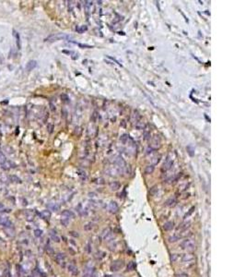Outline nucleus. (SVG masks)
Instances as JSON below:
<instances>
[{
    "label": "nucleus",
    "mask_w": 246,
    "mask_h": 277,
    "mask_svg": "<svg viewBox=\"0 0 246 277\" xmlns=\"http://www.w3.org/2000/svg\"><path fill=\"white\" fill-rule=\"evenodd\" d=\"M186 150H187V152H188V154L190 155V156H194V149L193 148L192 145H188V146L186 147Z\"/></svg>",
    "instance_id": "nucleus-26"
},
{
    "label": "nucleus",
    "mask_w": 246,
    "mask_h": 277,
    "mask_svg": "<svg viewBox=\"0 0 246 277\" xmlns=\"http://www.w3.org/2000/svg\"><path fill=\"white\" fill-rule=\"evenodd\" d=\"M61 99L63 100L64 103H68L69 102V98H68V96L66 95V94H62V95H61Z\"/></svg>",
    "instance_id": "nucleus-36"
},
{
    "label": "nucleus",
    "mask_w": 246,
    "mask_h": 277,
    "mask_svg": "<svg viewBox=\"0 0 246 277\" xmlns=\"http://www.w3.org/2000/svg\"><path fill=\"white\" fill-rule=\"evenodd\" d=\"M179 239H180V238H179L178 235H170L168 240H169V242L173 243V242H176V241L179 240Z\"/></svg>",
    "instance_id": "nucleus-28"
},
{
    "label": "nucleus",
    "mask_w": 246,
    "mask_h": 277,
    "mask_svg": "<svg viewBox=\"0 0 246 277\" xmlns=\"http://www.w3.org/2000/svg\"><path fill=\"white\" fill-rule=\"evenodd\" d=\"M48 207H49L50 209L52 210V211H55V212H56V211H58L59 210V208H60V206L58 205L57 203H52V204H48Z\"/></svg>",
    "instance_id": "nucleus-24"
},
{
    "label": "nucleus",
    "mask_w": 246,
    "mask_h": 277,
    "mask_svg": "<svg viewBox=\"0 0 246 277\" xmlns=\"http://www.w3.org/2000/svg\"><path fill=\"white\" fill-rule=\"evenodd\" d=\"M153 151H154V149H153V148H151V147H149V148L147 149V151H146V153H147V154L151 153V152H153Z\"/></svg>",
    "instance_id": "nucleus-41"
},
{
    "label": "nucleus",
    "mask_w": 246,
    "mask_h": 277,
    "mask_svg": "<svg viewBox=\"0 0 246 277\" xmlns=\"http://www.w3.org/2000/svg\"><path fill=\"white\" fill-rule=\"evenodd\" d=\"M176 202H177V201H176L175 198H174V197H170V198H169L167 201H165V204H166V206L173 207L175 205Z\"/></svg>",
    "instance_id": "nucleus-14"
},
{
    "label": "nucleus",
    "mask_w": 246,
    "mask_h": 277,
    "mask_svg": "<svg viewBox=\"0 0 246 277\" xmlns=\"http://www.w3.org/2000/svg\"><path fill=\"white\" fill-rule=\"evenodd\" d=\"M79 46L81 47V48H92L91 45H82V44H79Z\"/></svg>",
    "instance_id": "nucleus-38"
},
{
    "label": "nucleus",
    "mask_w": 246,
    "mask_h": 277,
    "mask_svg": "<svg viewBox=\"0 0 246 277\" xmlns=\"http://www.w3.org/2000/svg\"><path fill=\"white\" fill-rule=\"evenodd\" d=\"M136 128H137V129H139V130H141V129H143V128H145V125L143 122L138 121V122H136Z\"/></svg>",
    "instance_id": "nucleus-31"
},
{
    "label": "nucleus",
    "mask_w": 246,
    "mask_h": 277,
    "mask_svg": "<svg viewBox=\"0 0 246 277\" xmlns=\"http://www.w3.org/2000/svg\"><path fill=\"white\" fill-rule=\"evenodd\" d=\"M175 277H188V274L185 273V272H181V273H178L176 274Z\"/></svg>",
    "instance_id": "nucleus-37"
},
{
    "label": "nucleus",
    "mask_w": 246,
    "mask_h": 277,
    "mask_svg": "<svg viewBox=\"0 0 246 277\" xmlns=\"http://www.w3.org/2000/svg\"><path fill=\"white\" fill-rule=\"evenodd\" d=\"M108 277H123V276H119V275H116V276H108Z\"/></svg>",
    "instance_id": "nucleus-44"
},
{
    "label": "nucleus",
    "mask_w": 246,
    "mask_h": 277,
    "mask_svg": "<svg viewBox=\"0 0 246 277\" xmlns=\"http://www.w3.org/2000/svg\"><path fill=\"white\" fill-rule=\"evenodd\" d=\"M67 271L72 276H77L79 274V269L78 267L74 263H68L67 264Z\"/></svg>",
    "instance_id": "nucleus-6"
},
{
    "label": "nucleus",
    "mask_w": 246,
    "mask_h": 277,
    "mask_svg": "<svg viewBox=\"0 0 246 277\" xmlns=\"http://www.w3.org/2000/svg\"><path fill=\"white\" fill-rule=\"evenodd\" d=\"M55 260L56 263L59 264L60 266L65 267L66 266V255L64 253H57L55 254Z\"/></svg>",
    "instance_id": "nucleus-5"
},
{
    "label": "nucleus",
    "mask_w": 246,
    "mask_h": 277,
    "mask_svg": "<svg viewBox=\"0 0 246 277\" xmlns=\"http://www.w3.org/2000/svg\"><path fill=\"white\" fill-rule=\"evenodd\" d=\"M124 266H125V262H124L123 260H116L111 264L110 269L112 272H117V271L122 269Z\"/></svg>",
    "instance_id": "nucleus-4"
},
{
    "label": "nucleus",
    "mask_w": 246,
    "mask_h": 277,
    "mask_svg": "<svg viewBox=\"0 0 246 277\" xmlns=\"http://www.w3.org/2000/svg\"><path fill=\"white\" fill-rule=\"evenodd\" d=\"M108 210L110 211L111 213H116L118 212V210H119V206L115 201H112L108 205Z\"/></svg>",
    "instance_id": "nucleus-9"
},
{
    "label": "nucleus",
    "mask_w": 246,
    "mask_h": 277,
    "mask_svg": "<svg viewBox=\"0 0 246 277\" xmlns=\"http://www.w3.org/2000/svg\"><path fill=\"white\" fill-rule=\"evenodd\" d=\"M158 192H159V188H158L157 186H154V187H152V188H150L149 194H150L151 196H154V195H156Z\"/></svg>",
    "instance_id": "nucleus-27"
},
{
    "label": "nucleus",
    "mask_w": 246,
    "mask_h": 277,
    "mask_svg": "<svg viewBox=\"0 0 246 277\" xmlns=\"http://www.w3.org/2000/svg\"><path fill=\"white\" fill-rule=\"evenodd\" d=\"M144 136H145V140H149V137H150V133H149V132H145Z\"/></svg>",
    "instance_id": "nucleus-42"
},
{
    "label": "nucleus",
    "mask_w": 246,
    "mask_h": 277,
    "mask_svg": "<svg viewBox=\"0 0 246 277\" xmlns=\"http://www.w3.org/2000/svg\"><path fill=\"white\" fill-rule=\"evenodd\" d=\"M49 235H50L51 239H52L54 242H55V243H59V242H60V240H61L60 236L58 235L57 232H56L55 229H51V230H50Z\"/></svg>",
    "instance_id": "nucleus-8"
},
{
    "label": "nucleus",
    "mask_w": 246,
    "mask_h": 277,
    "mask_svg": "<svg viewBox=\"0 0 246 277\" xmlns=\"http://www.w3.org/2000/svg\"><path fill=\"white\" fill-rule=\"evenodd\" d=\"M154 169H155L154 165H147V166H146V168H145V173H146L147 175H150V174H152V173L154 172Z\"/></svg>",
    "instance_id": "nucleus-20"
},
{
    "label": "nucleus",
    "mask_w": 246,
    "mask_h": 277,
    "mask_svg": "<svg viewBox=\"0 0 246 277\" xmlns=\"http://www.w3.org/2000/svg\"><path fill=\"white\" fill-rule=\"evenodd\" d=\"M179 256L177 255V254H171L170 255V261H171V262H175L177 260H178Z\"/></svg>",
    "instance_id": "nucleus-35"
},
{
    "label": "nucleus",
    "mask_w": 246,
    "mask_h": 277,
    "mask_svg": "<svg viewBox=\"0 0 246 277\" xmlns=\"http://www.w3.org/2000/svg\"><path fill=\"white\" fill-rule=\"evenodd\" d=\"M5 232L10 238H13L14 235H15V230H14L13 226L12 227H5Z\"/></svg>",
    "instance_id": "nucleus-18"
},
{
    "label": "nucleus",
    "mask_w": 246,
    "mask_h": 277,
    "mask_svg": "<svg viewBox=\"0 0 246 277\" xmlns=\"http://www.w3.org/2000/svg\"><path fill=\"white\" fill-rule=\"evenodd\" d=\"M160 157H161V156H160V154H159V155H158V154H157V155H155V156L153 157V158H152V159H151V162H152V165H157L158 163L160 162Z\"/></svg>",
    "instance_id": "nucleus-23"
},
{
    "label": "nucleus",
    "mask_w": 246,
    "mask_h": 277,
    "mask_svg": "<svg viewBox=\"0 0 246 277\" xmlns=\"http://www.w3.org/2000/svg\"><path fill=\"white\" fill-rule=\"evenodd\" d=\"M69 234H70L72 236H74V238H79V234H78V232H75V231H71V232H69Z\"/></svg>",
    "instance_id": "nucleus-39"
},
{
    "label": "nucleus",
    "mask_w": 246,
    "mask_h": 277,
    "mask_svg": "<svg viewBox=\"0 0 246 277\" xmlns=\"http://www.w3.org/2000/svg\"><path fill=\"white\" fill-rule=\"evenodd\" d=\"M93 227H94V225H93V223H88L86 225H84V229L86 231H90L93 229Z\"/></svg>",
    "instance_id": "nucleus-29"
},
{
    "label": "nucleus",
    "mask_w": 246,
    "mask_h": 277,
    "mask_svg": "<svg viewBox=\"0 0 246 277\" xmlns=\"http://www.w3.org/2000/svg\"><path fill=\"white\" fill-rule=\"evenodd\" d=\"M53 128H54V126L49 125V133H52L53 132Z\"/></svg>",
    "instance_id": "nucleus-43"
},
{
    "label": "nucleus",
    "mask_w": 246,
    "mask_h": 277,
    "mask_svg": "<svg viewBox=\"0 0 246 277\" xmlns=\"http://www.w3.org/2000/svg\"><path fill=\"white\" fill-rule=\"evenodd\" d=\"M173 227H174V223L171 222V221H169V222H166L163 225V229L165 231H170L173 230Z\"/></svg>",
    "instance_id": "nucleus-13"
},
{
    "label": "nucleus",
    "mask_w": 246,
    "mask_h": 277,
    "mask_svg": "<svg viewBox=\"0 0 246 277\" xmlns=\"http://www.w3.org/2000/svg\"><path fill=\"white\" fill-rule=\"evenodd\" d=\"M74 213L71 211H68V210H66L64 211L62 213H61V220L60 222L61 224L64 225V226H67L69 222H70V219L74 218Z\"/></svg>",
    "instance_id": "nucleus-1"
},
{
    "label": "nucleus",
    "mask_w": 246,
    "mask_h": 277,
    "mask_svg": "<svg viewBox=\"0 0 246 277\" xmlns=\"http://www.w3.org/2000/svg\"><path fill=\"white\" fill-rule=\"evenodd\" d=\"M182 261L183 262H191L194 261V255L193 253H186L182 256Z\"/></svg>",
    "instance_id": "nucleus-10"
},
{
    "label": "nucleus",
    "mask_w": 246,
    "mask_h": 277,
    "mask_svg": "<svg viewBox=\"0 0 246 277\" xmlns=\"http://www.w3.org/2000/svg\"><path fill=\"white\" fill-rule=\"evenodd\" d=\"M173 160L170 159L169 157H167V159L165 160L164 164H163V165H162L161 171H162V172H164V171L166 172V171H168L169 169H170V167L173 166Z\"/></svg>",
    "instance_id": "nucleus-7"
},
{
    "label": "nucleus",
    "mask_w": 246,
    "mask_h": 277,
    "mask_svg": "<svg viewBox=\"0 0 246 277\" xmlns=\"http://www.w3.org/2000/svg\"><path fill=\"white\" fill-rule=\"evenodd\" d=\"M14 36H16L17 45H18V48H20V44H19V35H18V32H17V31H14Z\"/></svg>",
    "instance_id": "nucleus-34"
},
{
    "label": "nucleus",
    "mask_w": 246,
    "mask_h": 277,
    "mask_svg": "<svg viewBox=\"0 0 246 277\" xmlns=\"http://www.w3.org/2000/svg\"><path fill=\"white\" fill-rule=\"evenodd\" d=\"M140 118H141V115H140V114H139L136 110H134L133 111V115H132V120L134 121V122H138V121H140Z\"/></svg>",
    "instance_id": "nucleus-17"
},
{
    "label": "nucleus",
    "mask_w": 246,
    "mask_h": 277,
    "mask_svg": "<svg viewBox=\"0 0 246 277\" xmlns=\"http://www.w3.org/2000/svg\"><path fill=\"white\" fill-rule=\"evenodd\" d=\"M189 226H190V223H189V222L188 223H187V222L183 223V224H182V225H181L180 226L178 227V230H186V229H187V228H188Z\"/></svg>",
    "instance_id": "nucleus-22"
},
{
    "label": "nucleus",
    "mask_w": 246,
    "mask_h": 277,
    "mask_svg": "<svg viewBox=\"0 0 246 277\" xmlns=\"http://www.w3.org/2000/svg\"><path fill=\"white\" fill-rule=\"evenodd\" d=\"M34 235H35L36 238H40V236H42V231L41 230V229H36V230H34Z\"/></svg>",
    "instance_id": "nucleus-33"
},
{
    "label": "nucleus",
    "mask_w": 246,
    "mask_h": 277,
    "mask_svg": "<svg viewBox=\"0 0 246 277\" xmlns=\"http://www.w3.org/2000/svg\"><path fill=\"white\" fill-rule=\"evenodd\" d=\"M160 146V137L159 136H154L153 137V138H152V143H151V148H153V149H158L159 147Z\"/></svg>",
    "instance_id": "nucleus-11"
},
{
    "label": "nucleus",
    "mask_w": 246,
    "mask_h": 277,
    "mask_svg": "<svg viewBox=\"0 0 246 277\" xmlns=\"http://www.w3.org/2000/svg\"><path fill=\"white\" fill-rule=\"evenodd\" d=\"M109 187H110L111 190L116 191L120 188L121 185L118 181H112V182H110V184H109Z\"/></svg>",
    "instance_id": "nucleus-12"
},
{
    "label": "nucleus",
    "mask_w": 246,
    "mask_h": 277,
    "mask_svg": "<svg viewBox=\"0 0 246 277\" xmlns=\"http://www.w3.org/2000/svg\"><path fill=\"white\" fill-rule=\"evenodd\" d=\"M63 39H69V36L66 35L65 33H55L53 35H50L49 37H47L45 41L46 42H55L58 40H63Z\"/></svg>",
    "instance_id": "nucleus-3"
},
{
    "label": "nucleus",
    "mask_w": 246,
    "mask_h": 277,
    "mask_svg": "<svg viewBox=\"0 0 246 277\" xmlns=\"http://www.w3.org/2000/svg\"><path fill=\"white\" fill-rule=\"evenodd\" d=\"M180 247L183 249H186L188 251H193L195 249V243L190 238H185L180 243Z\"/></svg>",
    "instance_id": "nucleus-2"
},
{
    "label": "nucleus",
    "mask_w": 246,
    "mask_h": 277,
    "mask_svg": "<svg viewBox=\"0 0 246 277\" xmlns=\"http://www.w3.org/2000/svg\"><path fill=\"white\" fill-rule=\"evenodd\" d=\"M45 249H46V251H47V253L50 254V255H53V254H55V251H54L53 248L51 246H50L49 244H47V245H46V248H45Z\"/></svg>",
    "instance_id": "nucleus-30"
},
{
    "label": "nucleus",
    "mask_w": 246,
    "mask_h": 277,
    "mask_svg": "<svg viewBox=\"0 0 246 277\" xmlns=\"http://www.w3.org/2000/svg\"><path fill=\"white\" fill-rule=\"evenodd\" d=\"M87 30H88V28H87L86 25H81V26H78L76 28V31H78V32H79V33H82V32H84V31H86Z\"/></svg>",
    "instance_id": "nucleus-25"
},
{
    "label": "nucleus",
    "mask_w": 246,
    "mask_h": 277,
    "mask_svg": "<svg viewBox=\"0 0 246 277\" xmlns=\"http://www.w3.org/2000/svg\"><path fill=\"white\" fill-rule=\"evenodd\" d=\"M36 66H37V61H35V60H31L29 63H28V64H27L26 69L28 71H31V70H32L33 68H36Z\"/></svg>",
    "instance_id": "nucleus-16"
},
{
    "label": "nucleus",
    "mask_w": 246,
    "mask_h": 277,
    "mask_svg": "<svg viewBox=\"0 0 246 277\" xmlns=\"http://www.w3.org/2000/svg\"><path fill=\"white\" fill-rule=\"evenodd\" d=\"M25 217H26V219L28 220V221H33V219H34V212H32V211H30V210H28V211H26V212H25Z\"/></svg>",
    "instance_id": "nucleus-19"
},
{
    "label": "nucleus",
    "mask_w": 246,
    "mask_h": 277,
    "mask_svg": "<svg viewBox=\"0 0 246 277\" xmlns=\"http://www.w3.org/2000/svg\"><path fill=\"white\" fill-rule=\"evenodd\" d=\"M135 268H136V264H135V262H129L128 265H127V271H133V270H135Z\"/></svg>",
    "instance_id": "nucleus-32"
},
{
    "label": "nucleus",
    "mask_w": 246,
    "mask_h": 277,
    "mask_svg": "<svg viewBox=\"0 0 246 277\" xmlns=\"http://www.w3.org/2000/svg\"><path fill=\"white\" fill-rule=\"evenodd\" d=\"M128 140H129V136L127 135V134H124V135H122V136L120 137V141L123 144H126V143H127Z\"/></svg>",
    "instance_id": "nucleus-21"
},
{
    "label": "nucleus",
    "mask_w": 246,
    "mask_h": 277,
    "mask_svg": "<svg viewBox=\"0 0 246 277\" xmlns=\"http://www.w3.org/2000/svg\"><path fill=\"white\" fill-rule=\"evenodd\" d=\"M39 215L41 217H42V219H50V217H51V212H50V211H48V210H44V211H42V212H40Z\"/></svg>",
    "instance_id": "nucleus-15"
},
{
    "label": "nucleus",
    "mask_w": 246,
    "mask_h": 277,
    "mask_svg": "<svg viewBox=\"0 0 246 277\" xmlns=\"http://www.w3.org/2000/svg\"><path fill=\"white\" fill-rule=\"evenodd\" d=\"M194 207H192L191 209H190V211H189V212H188V213H186V215H185V216H184V218H186V217L189 216V215H191L192 213L194 212Z\"/></svg>",
    "instance_id": "nucleus-40"
}]
</instances>
